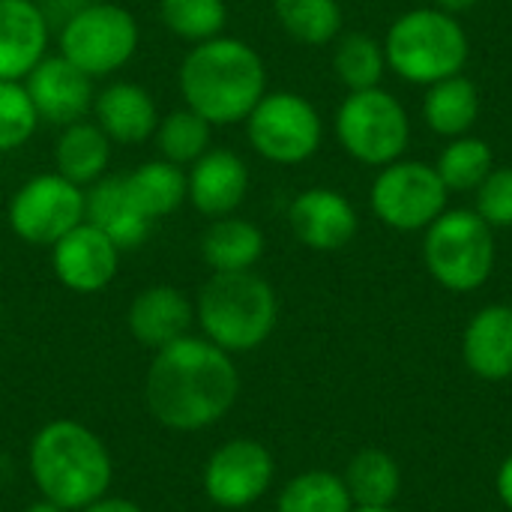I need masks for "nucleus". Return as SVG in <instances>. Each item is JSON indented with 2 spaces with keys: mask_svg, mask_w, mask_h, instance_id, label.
Returning a JSON list of instances; mask_svg holds the SVG:
<instances>
[{
  "mask_svg": "<svg viewBox=\"0 0 512 512\" xmlns=\"http://www.w3.org/2000/svg\"><path fill=\"white\" fill-rule=\"evenodd\" d=\"M240 399V372L228 351L204 336H183L153 351L144 375V405L171 432H204Z\"/></svg>",
  "mask_w": 512,
  "mask_h": 512,
  "instance_id": "1",
  "label": "nucleus"
},
{
  "mask_svg": "<svg viewBox=\"0 0 512 512\" xmlns=\"http://www.w3.org/2000/svg\"><path fill=\"white\" fill-rule=\"evenodd\" d=\"M186 108L213 126L243 123L267 93L261 54L234 36H213L189 48L177 72Z\"/></svg>",
  "mask_w": 512,
  "mask_h": 512,
  "instance_id": "2",
  "label": "nucleus"
},
{
  "mask_svg": "<svg viewBox=\"0 0 512 512\" xmlns=\"http://www.w3.org/2000/svg\"><path fill=\"white\" fill-rule=\"evenodd\" d=\"M27 468L39 498L69 512L108 495L114 483V459L105 441L90 426L66 417L45 423L33 435Z\"/></svg>",
  "mask_w": 512,
  "mask_h": 512,
  "instance_id": "3",
  "label": "nucleus"
},
{
  "mask_svg": "<svg viewBox=\"0 0 512 512\" xmlns=\"http://www.w3.org/2000/svg\"><path fill=\"white\" fill-rule=\"evenodd\" d=\"M201 336L231 357L258 351L279 324V297L255 270L213 273L195 297Z\"/></svg>",
  "mask_w": 512,
  "mask_h": 512,
  "instance_id": "4",
  "label": "nucleus"
},
{
  "mask_svg": "<svg viewBox=\"0 0 512 512\" xmlns=\"http://www.w3.org/2000/svg\"><path fill=\"white\" fill-rule=\"evenodd\" d=\"M387 66L408 84H438L462 75L471 57V39L456 15L426 6L399 15L384 39Z\"/></svg>",
  "mask_w": 512,
  "mask_h": 512,
  "instance_id": "5",
  "label": "nucleus"
},
{
  "mask_svg": "<svg viewBox=\"0 0 512 512\" xmlns=\"http://www.w3.org/2000/svg\"><path fill=\"white\" fill-rule=\"evenodd\" d=\"M495 228L474 210H444L423 237V261L429 276L453 291L471 294L492 279L498 246Z\"/></svg>",
  "mask_w": 512,
  "mask_h": 512,
  "instance_id": "6",
  "label": "nucleus"
},
{
  "mask_svg": "<svg viewBox=\"0 0 512 512\" xmlns=\"http://www.w3.org/2000/svg\"><path fill=\"white\" fill-rule=\"evenodd\" d=\"M138 42L141 30L135 15L108 0L81 3L60 30V54L93 81L123 69L135 57Z\"/></svg>",
  "mask_w": 512,
  "mask_h": 512,
  "instance_id": "7",
  "label": "nucleus"
},
{
  "mask_svg": "<svg viewBox=\"0 0 512 512\" xmlns=\"http://www.w3.org/2000/svg\"><path fill=\"white\" fill-rule=\"evenodd\" d=\"M336 138L351 159L384 168L408 150L411 120L393 93L381 87L354 90L336 111Z\"/></svg>",
  "mask_w": 512,
  "mask_h": 512,
  "instance_id": "8",
  "label": "nucleus"
},
{
  "mask_svg": "<svg viewBox=\"0 0 512 512\" xmlns=\"http://www.w3.org/2000/svg\"><path fill=\"white\" fill-rule=\"evenodd\" d=\"M243 123L252 150L276 165H300L312 159L324 138L318 108L291 90L264 93Z\"/></svg>",
  "mask_w": 512,
  "mask_h": 512,
  "instance_id": "9",
  "label": "nucleus"
},
{
  "mask_svg": "<svg viewBox=\"0 0 512 512\" xmlns=\"http://www.w3.org/2000/svg\"><path fill=\"white\" fill-rule=\"evenodd\" d=\"M447 186L435 165L396 159L372 183V213L393 231H426L447 210Z\"/></svg>",
  "mask_w": 512,
  "mask_h": 512,
  "instance_id": "10",
  "label": "nucleus"
},
{
  "mask_svg": "<svg viewBox=\"0 0 512 512\" xmlns=\"http://www.w3.org/2000/svg\"><path fill=\"white\" fill-rule=\"evenodd\" d=\"M84 222V189L63 174H36L9 201V228L30 246L51 249L63 234Z\"/></svg>",
  "mask_w": 512,
  "mask_h": 512,
  "instance_id": "11",
  "label": "nucleus"
},
{
  "mask_svg": "<svg viewBox=\"0 0 512 512\" xmlns=\"http://www.w3.org/2000/svg\"><path fill=\"white\" fill-rule=\"evenodd\" d=\"M276 480L273 453L255 438H231L210 453L201 471V489L219 510H246L258 504Z\"/></svg>",
  "mask_w": 512,
  "mask_h": 512,
  "instance_id": "12",
  "label": "nucleus"
},
{
  "mask_svg": "<svg viewBox=\"0 0 512 512\" xmlns=\"http://www.w3.org/2000/svg\"><path fill=\"white\" fill-rule=\"evenodd\" d=\"M51 270L72 294H99L120 270V249L84 219L51 246Z\"/></svg>",
  "mask_w": 512,
  "mask_h": 512,
  "instance_id": "13",
  "label": "nucleus"
},
{
  "mask_svg": "<svg viewBox=\"0 0 512 512\" xmlns=\"http://www.w3.org/2000/svg\"><path fill=\"white\" fill-rule=\"evenodd\" d=\"M24 87L39 120L51 126H72L93 111V78L63 54H45L24 78Z\"/></svg>",
  "mask_w": 512,
  "mask_h": 512,
  "instance_id": "14",
  "label": "nucleus"
},
{
  "mask_svg": "<svg viewBox=\"0 0 512 512\" xmlns=\"http://www.w3.org/2000/svg\"><path fill=\"white\" fill-rule=\"evenodd\" d=\"M288 225L306 249L339 252L354 240L360 219H357L354 204L342 192L315 186V189L300 192L291 201Z\"/></svg>",
  "mask_w": 512,
  "mask_h": 512,
  "instance_id": "15",
  "label": "nucleus"
},
{
  "mask_svg": "<svg viewBox=\"0 0 512 512\" xmlns=\"http://www.w3.org/2000/svg\"><path fill=\"white\" fill-rule=\"evenodd\" d=\"M186 180H189L186 201L207 219H222L237 213L249 192L246 162L225 147H210L198 162H192Z\"/></svg>",
  "mask_w": 512,
  "mask_h": 512,
  "instance_id": "16",
  "label": "nucleus"
},
{
  "mask_svg": "<svg viewBox=\"0 0 512 512\" xmlns=\"http://www.w3.org/2000/svg\"><path fill=\"white\" fill-rule=\"evenodd\" d=\"M195 321V303L174 285H150L138 291L126 312L132 339L150 351H159L183 336Z\"/></svg>",
  "mask_w": 512,
  "mask_h": 512,
  "instance_id": "17",
  "label": "nucleus"
},
{
  "mask_svg": "<svg viewBox=\"0 0 512 512\" xmlns=\"http://www.w3.org/2000/svg\"><path fill=\"white\" fill-rule=\"evenodd\" d=\"M48 54V18L36 0H0V81H24Z\"/></svg>",
  "mask_w": 512,
  "mask_h": 512,
  "instance_id": "18",
  "label": "nucleus"
},
{
  "mask_svg": "<svg viewBox=\"0 0 512 512\" xmlns=\"http://www.w3.org/2000/svg\"><path fill=\"white\" fill-rule=\"evenodd\" d=\"M462 360L480 381L512 378V306H483L462 333Z\"/></svg>",
  "mask_w": 512,
  "mask_h": 512,
  "instance_id": "19",
  "label": "nucleus"
},
{
  "mask_svg": "<svg viewBox=\"0 0 512 512\" xmlns=\"http://www.w3.org/2000/svg\"><path fill=\"white\" fill-rule=\"evenodd\" d=\"M93 123L111 138V144H141L159 126V108L147 87L132 81H114L93 99Z\"/></svg>",
  "mask_w": 512,
  "mask_h": 512,
  "instance_id": "20",
  "label": "nucleus"
},
{
  "mask_svg": "<svg viewBox=\"0 0 512 512\" xmlns=\"http://www.w3.org/2000/svg\"><path fill=\"white\" fill-rule=\"evenodd\" d=\"M84 219L96 225L120 252L135 249L150 234V219L135 204L126 177H102L84 192Z\"/></svg>",
  "mask_w": 512,
  "mask_h": 512,
  "instance_id": "21",
  "label": "nucleus"
},
{
  "mask_svg": "<svg viewBox=\"0 0 512 512\" xmlns=\"http://www.w3.org/2000/svg\"><path fill=\"white\" fill-rule=\"evenodd\" d=\"M264 231L240 216L210 219L207 231L201 234V258L213 273H243L255 270L264 255Z\"/></svg>",
  "mask_w": 512,
  "mask_h": 512,
  "instance_id": "22",
  "label": "nucleus"
},
{
  "mask_svg": "<svg viewBox=\"0 0 512 512\" xmlns=\"http://www.w3.org/2000/svg\"><path fill=\"white\" fill-rule=\"evenodd\" d=\"M111 162V138L90 120H78L60 129L54 144V168L75 186H93L105 177Z\"/></svg>",
  "mask_w": 512,
  "mask_h": 512,
  "instance_id": "23",
  "label": "nucleus"
},
{
  "mask_svg": "<svg viewBox=\"0 0 512 512\" xmlns=\"http://www.w3.org/2000/svg\"><path fill=\"white\" fill-rule=\"evenodd\" d=\"M480 117V90L471 78L453 75L429 84L423 99V120L441 138H459L474 129Z\"/></svg>",
  "mask_w": 512,
  "mask_h": 512,
  "instance_id": "24",
  "label": "nucleus"
},
{
  "mask_svg": "<svg viewBox=\"0 0 512 512\" xmlns=\"http://www.w3.org/2000/svg\"><path fill=\"white\" fill-rule=\"evenodd\" d=\"M123 177H126V186H129L135 204L141 207V213L150 222L177 213L189 198L186 168H180V165H174L168 159L144 162L135 171L123 174Z\"/></svg>",
  "mask_w": 512,
  "mask_h": 512,
  "instance_id": "25",
  "label": "nucleus"
},
{
  "mask_svg": "<svg viewBox=\"0 0 512 512\" xmlns=\"http://www.w3.org/2000/svg\"><path fill=\"white\" fill-rule=\"evenodd\" d=\"M354 507H396L402 492V468L384 450H360L342 474Z\"/></svg>",
  "mask_w": 512,
  "mask_h": 512,
  "instance_id": "26",
  "label": "nucleus"
},
{
  "mask_svg": "<svg viewBox=\"0 0 512 512\" xmlns=\"http://www.w3.org/2000/svg\"><path fill=\"white\" fill-rule=\"evenodd\" d=\"M354 501L348 495V486L342 474L312 468L297 477H291L279 495L276 512H351Z\"/></svg>",
  "mask_w": 512,
  "mask_h": 512,
  "instance_id": "27",
  "label": "nucleus"
},
{
  "mask_svg": "<svg viewBox=\"0 0 512 512\" xmlns=\"http://www.w3.org/2000/svg\"><path fill=\"white\" fill-rule=\"evenodd\" d=\"M282 30L303 45H330L342 33L339 0H273Z\"/></svg>",
  "mask_w": 512,
  "mask_h": 512,
  "instance_id": "28",
  "label": "nucleus"
},
{
  "mask_svg": "<svg viewBox=\"0 0 512 512\" xmlns=\"http://www.w3.org/2000/svg\"><path fill=\"white\" fill-rule=\"evenodd\" d=\"M153 138H156L159 159H168V162L186 168L210 150L213 123H207L192 108H177V111L159 117Z\"/></svg>",
  "mask_w": 512,
  "mask_h": 512,
  "instance_id": "29",
  "label": "nucleus"
},
{
  "mask_svg": "<svg viewBox=\"0 0 512 512\" xmlns=\"http://www.w3.org/2000/svg\"><path fill=\"white\" fill-rule=\"evenodd\" d=\"M384 69H387V54L375 36L369 33L339 36L336 51H333V72L348 87V93L381 87Z\"/></svg>",
  "mask_w": 512,
  "mask_h": 512,
  "instance_id": "30",
  "label": "nucleus"
},
{
  "mask_svg": "<svg viewBox=\"0 0 512 512\" xmlns=\"http://www.w3.org/2000/svg\"><path fill=\"white\" fill-rule=\"evenodd\" d=\"M495 168L492 147L477 135H459L450 138V144L441 150L435 171L444 180L447 192H477V186L489 177Z\"/></svg>",
  "mask_w": 512,
  "mask_h": 512,
  "instance_id": "31",
  "label": "nucleus"
},
{
  "mask_svg": "<svg viewBox=\"0 0 512 512\" xmlns=\"http://www.w3.org/2000/svg\"><path fill=\"white\" fill-rule=\"evenodd\" d=\"M159 21L180 39L198 45L222 36L228 24L225 0H159Z\"/></svg>",
  "mask_w": 512,
  "mask_h": 512,
  "instance_id": "32",
  "label": "nucleus"
},
{
  "mask_svg": "<svg viewBox=\"0 0 512 512\" xmlns=\"http://www.w3.org/2000/svg\"><path fill=\"white\" fill-rule=\"evenodd\" d=\"M39 123L24 81H0V153L24 147Z\"/></svg>",
  "mask_w": 512,
  "mask_h": 512,
  "instance_id": "33",
  "label": "nucleus"
},
{
  "mask_svg": "<svg viewBox=\"0 0 512 512\" xmlns=\"http://www.w3.org/2000/svg\"><path fill=\"white\" fill-rule=\"evenodd\" d=\"M474 213L492 228H512V168H492L477 186Z\"/></svg>",
  "mask_w": 512,
  "mask_h": 512,
  "instance_id": "34",
  "label": "nucleus"
},
{
  "mask_svg": "<svg viewBox=\"0 0 512 512\" xmlns=\"http://www.w3.org/2000/svg\"><path fill=\"white\" fill-rule=\"evenodd\" d=\"M78 512H144V507L129 501V498H120V495H102V498H96L93 504L81 507Z\"/></svg>",
  "mask_w": 512,
  "mask_h": 512,
  "instance_id": "35",
  "label": "nucleus"
},
{
  "mask_svg": "<svg viewBox=\"0 0 512 512\" xmlns=\"http://www.w3.org/2000/svg\"><path fill=\"white\" fill-rule=\"evenodd\" d=\"M495 492H498V501L512 512V453L501 462V468L495 474Z\"/></svg>",
  "mask_w": 512,
  "mask_h": 512,
  "instance_id": "36",
  "label": "nucleus"
},
{
  "mask_svg": "<svg viewBox=\"0 0 512 512\" xmlns=\"http://www.w3.org/2000/svg\"><path fill=\"white\" fill-rule=\"evenodd\" d=\"M480 0H435L438 9L450 12V15H462V12H471Z\"/></svg>",
  "mask_w": 512,
  "mask_h": 512,
  "instance_id": "37",
  "label": "nucleus"
},
{
  "mask_svg": "<svg viewBox=\"0 0 512 512\" xmlns=\"http://www.w3.org/2000/svg\"><path fill=\"white\" fill-rule=\"evenodd\" d=\"M21 512H69L63 510V507H57V504H51V501H45V498H39V501H33V504H27Z\"/></svg>",
  "mask_w": 512,
  "mask_h": 512,
  "instance_id": "38",
  "label": "nucleus"
},
{
  "mask_svg": "<svg viewBox=\"0 0 512 512\" xmlns=\"http://www.w3.org/2000/svg\"><path fill=\"white\" fill-rule=\"evenodd\" d=\"M351 512H402V510H396V507H354Z\"/></svg>",
  "mask_w": 512,
  "mask_h": 512,
  "instance_id": "39",
  "label": "nucleus"
},
{
  "mask_svg": "<svg viewBox=\"0 0 512 512\" xmlns=\"http://www.w3.org/2000/svg\"><path fill=\"white\" fill-rule=\"evenodd\" d=\"M78 3H93V0H78Z\"/></svg>",
  "mask_w": 512,
  "mask_h": 512,
  "instance_id": "40",
  "label": "nucleus"
}]
</instances>
